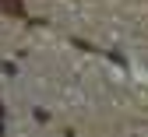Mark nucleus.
Here are the masks:
<instances>
[{"instance_id":"nucleus-1","label":"nucleus","mask_w":148,"mask_h":137,"mask_svg":"<svg viewBox=\"0 0 148 137\" xmlns=\"http://www.w3.org/2000/svg\"><path fill=\"white\" fill-rule=\"evenodd\" d=\"M0 14H11V18H25V0H0Z\"/></svg>"}]
</instances>
